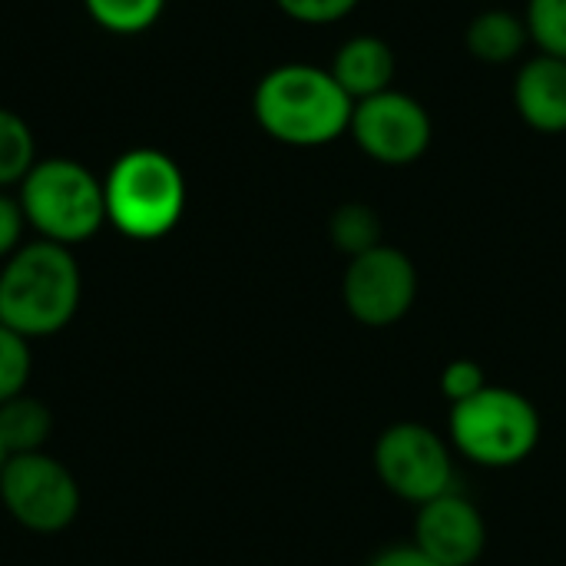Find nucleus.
<instances>
[{"instance_id": "obj_15", "label": "nucleus", "mask_w": 566, "mask_h": 566, "mask_svg": "<svg viewBox=\"0 0 566 566\" xmlns=\"http://www.w3.org/2000/svg\"><path fill=\"white\" fill-rule=\"evenodd\" d=\"M36 166V139L23 116L0 106V189L20 186Z\"/></svg>"}, {"instance_id": "obj_18", "label": "nucleus", "mask_w": 566, "mask_h": 566, "mask_svg": "<svg viewBox=\"0 0 566 566\" xmlns=\"http://www.w3.org/2000/svg\"><path fill=\"white\" fill-rule=\"evenodd\" d=\"M524 20L541 53L566 60V0H527Z\"/></svg>"}, {"instance_id": "obj_1", "label": "nucleus", "mask_w": 566, "mask_h": 566, "mask_svg": "<svg viewBox=\"0 0 566 566\" xmlns=\"http://www.w3.org/2000/svg\"><path fill=\"white\" fill-rule=\"evenodd\" d=\"M252 113L265 136L285 146H325L348 133L355 103L332 70L312 63H282L269 70L255 93Z\"/></svg>"}, {"instance_id": "obj_12", "label": "nucleus", "mask_w": 566, "mask_h": 566, "mask_svg": "<svg viewBox=\"0 0 566 566\" xmlns=\"http://www.w3.org/2000/svg\"><path fill=\"white\" fill-rule=\"evenodd\" d=\"M332 76L352 96V103L368 99L375 93L391 90L395 53L381 36H371V33L352 36L338 46V53L332 60Z\"/></svg>"}, {"instance_id": "obj_2", "label": "nucleus", "mask_w": 566, "mask_h": 566, "mask_svg": "<svg viewBox=\"0 0 566 566\" xmlns=\"http://www.w3.org/2000/svg\"><path fill=\"white\" fill-rule=\"evenodd\" d=\"M83 275L66 245L36 239L20 245L0 269V325L23 338H46L70 325L80 308Z\"/></svg>"}, {"instance_id": "obj_23", "label": "nucleus", "mask_w": 566, "mask_h": 566, "mask_svg": "<svg viewBox=\"0 0 566 566\" xmlns=\"http://www.w3.org/2000/svg\"><path fill=\"white\" fill-rule=\"evenodd\" d=\"M371 566H444L438 564L434 557H428L421 547H415V544H395V547H388V551H381Z\"/></svg>"}, {"instance_id": "obj_3", "label": "nucleus", "mask_w": 566, "mask_h": 566, "mask_svg": "<svg viewBox=\"0 0 566 566\" xmlns=\"http://www.w3.org/2000/svg\"><path fill=\"white\" fill-rule=\"evenodd\" d=\"M106 222L136 242H156L169 235L186 212V176L172 156L153 146L123 153L106 179Z\"/></svg>"}, {"instance_id": "obj_14", "label": "nucleus", "mask_w": 566, "mask_h": 566, "mask_svg": "<svg viewBox=\"0 0 566 566\" xmlns=\"http://www.w3.org/2000/svg\"><path fill=\"white\" fill-rule=\"evenodd\" d=\"M50 431H53V415L40 398L17 395L0 405V444L7 458L43 451Z\"/></svg>"}, {"instance_id": "obj_6", "label": "nucleus", "mask_w": 566, "mask_h": 566, "mask_svg": "<svg viewBox=\"0 0 566 566\" xmlns=\"http://www.w3.org/2000/svg\"><path fill=\"white\" fill-rule=\"evenodd\" d=\"M375 474L401 501L421 507L454 491V458L438 431L418 421L391 424L375 441Z\"/></svg>"}, {"instance_id": "obj_24", "label": "nucleus", "mask_w": 566, "mask_h": 566, "mask_svg": "<svg viewBox=\"0 0 566 566\" xmlns=\"http://www.w3.org/2000/svg\"><path fill=\"white\" fill-rule=\"evenodd\" d=\"M3 461H7V451H3V444H0V468H3Z\"/></svg>"}, {"instance_id": "obj_5", "label": "nucleus", "mask_w": 566, "mask_h": 566, "mask_svg": "<svg viewBox=\"0 0 566 566\" xmlns=\"http://www.w3.org/2000/svg\"><path fill=\"white\" fill-rule=\"evenodd\" d=\"M17 199L27 226L36 229L40 239L66 249L93 239L106 222L103 179L66 156L36 159L20 182Z\"/></svg>"}, {"instance_id": "obj_10", "label": "nucleus", "mask_w": 566, "mask_h": 566, "mask_svg": "<svg viewBox=\"0 0 566 566\" xmlns=\"http://www.w3.org/2000/svg\"><path fill=\"white\" fill-rule=\"evenodd\" d=\"M415 547L444 566H474L488 551L484 514L461 491H448L418 507Z\"/></svg>"}, {"instance_id": "obj_8", "label": "nucleus", "mask_w": 566, "mask_h": 566, "mask_svg": "<svg viewBox=\"0 0 566 566\" xmlns=\"http://www.w3.org/2000/svg\"><path fill=\"white\" fill-rule=\"evenodd\" d=\"M418 298V269L395 245H375L348 259L342 279V302L365 328L398 325Z\"/></svg>"}, {"instance_id": "obj_7", "label": "nucleus", "mask_w": 566, "mask_h": 566, "mask_svg": "<svg viewBox=\"0 0 566 566\" xmlns=\"http://www.w3.org/2000/svg\"><path fill=\"white\" fill-rule=\"evenodd\" d=\"M0 501L20 527L56 534L80 514V484L46 451L10 454L0 468Z\"/></svg>"}, {"instance_id": "obj_22", "label": "nucleus", "mask_w": 566, "mask_h": 566, "mask_svg": "<svg viewBox=\"0 0 566 566\" xmlns=\"http://www.w3.org/2000/svg\"><path fill=\"white\" fill-rule=\"evenodd\" d=\"M23 209H20V199L7 196L0 189V262H7L17 249H20V239H23Z\"/></svg>"}, {"instance_id": "obj_20", "label": "nucleus", "mask_w": 566, "mask_h": 566, "mask_svg": "<svg viewBox=\"0 0 566 566\" xmlns=\"http://www.w3.org/2000/svg\"><path fill=\"white\" fill-rule=\"evenodd\" d=\"M491 381L484 375V368L474 361V358H454L444 365L441 371V395L451 401V405H461L468 398H474L478 391H484Z\"/></svg>"}, {"instance_id": "obj_13", "label": "nucleus", "mask_w": 566, "mask_h": 566, "mask_svg": "<svg viewBox=\"0 0 566 566\" xmlns=\"http://www.w3.org/2000/svg\"><path fill=\"white\" fill-rule=\"evenodd\" d=\"M464 43H468L474 60L491 63V66H504L527 50L531 30H527L524 17L501 10V7H488L468 23Z\"/></svg>"}, {"instance_id": "obj_11", "label": "nucleus", "mask_w": 566, "mask_h": 566, "mask_svg": "<svg viewBox=\"0 0 566 566\" xmlns=\"http://www.w3.org/2000/svg\"><path fill=\"white\" fill-rule=\"evenodd\" d=\"M514 106L531 129L544 136L566 133V60L551 53L527 60L514 80Z\"/></svg>"}, {"instance_id": "obj_16", "label": "nucleus", "mask_w": 566, "mask_h": 566, "mask_svg": "<svg viewBox=\"0 0 566 566\" xmlns=\"http://www.w3.org/2000/svg\"><path fill=\"white\" fill-rule=\"evenodd\" d=\"M328 239L335 242L338 252L355 259V255L381 245V219L365 202H345L328 219Z\"/></svg>"}, {"instance_id": "obj_21", "label": "nucleus", "mask_w": 566, "mask_h": 566, "mask_svg": "<svg viewBox=\"0 0 566 566\" xmlns=\"http://www.w3.org/2000/svg\"><path fill=\"white\" fill-rule=\"evenodd\" d=\"M275 3L285 17H292L298 23H312V27L335 23L358 7V0H275Z\"/></svg>"}, {"instance_id": "obj_17", "label": "nucleus", "mask_w": 566, "mask_h": 566, "mask_svg": "<svg viewBox=\"0 0 566 566\" xmlns=\"http://www.w3.org/2000/svg\"><path fill=\"white\" fill-rule=\"evenodd\" d=\"M90 20L106 33L136 36L159 23L166 0H83Z\"/></svg>"}, {"instance_id": "obj_4", "label": "nucleus", "mask_w": 566, "mask_h": 566, "mask_svg": "<svg viewBox=\"0 0 566 566\" xmlns=\"http://www.w3.org/2000/svg\"><path fill=\"white\" fill-rule=\"evenodd\" d=\"M541 431L544 424L534 401L501 385H488L474 398L451 405L448 415V434L454 451L491 471L524 464L537 451Z\"/></svg>"}, {"instance_id": "obj_19", "label": "nucleus", "mask_w": 566, "mask_h": 566, "mask_svg": "<svg viewBox=\"0 0 566 566\" xmlns=\"http://www.w3.org/2000/svg\"><path fill=\"white\" fill-rule=\"evenodd\" d=\"M30 365H33L30 338L0 325V405L23 395L27 378H30Z\"/></svg>"}, {"instance_id": "obj_9", "label": "nucleus", "mask_w": 566, "mask_h": 566, "mask_svg": "<svg viewBox=\"0 0 566 566\" xmlns=\"http://www.w3.org/2000/svg\"><path fill=\"white\" fill-rule=\"evenodd\" d=\"M348 133L368 159L381 166H408L428 153L434 126L415 96L385 90L355 103Z\"/></svg>"}]
</instances>
